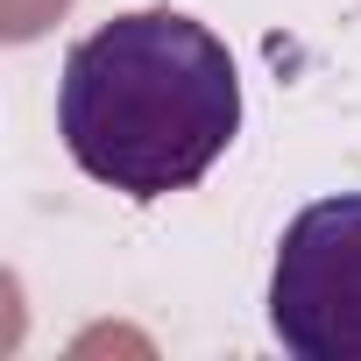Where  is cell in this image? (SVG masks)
<instances>
[{
    "label": "cell",
    "instance_id": "cell-1",
    "mask_svg": "<svg viewBox=\"0 0 361 361\" xmlns=\"http://www.w3.org/2000/svg\"><path fill=\"white\" fill-rule=\"evenodd\" d=\"M241 128V71L227 43L177 15L135 8L71 43L57 78V135L92 185L121 199L192 192Z\"/></svg>",
    "mask_w": 361,
    "mask_h": 361
},
{
    "label": "cell",
    "instance_id": "cell-2",
    "mask_svg": "<svg viewBox=\"0 0 361 361\" xmlns=\"http://www.w3.org/2000/svg\"><path fill=\"white\" fill-rule=\"evenodd\" d=\"M269 333L298 361H361V192L312 199L283 227Z\"/></svg>",
    "mask_w": 361,
    "mask_h": 361
},
{
    "label": "cell",
    "instance_id": "cell-3",
    "mask_svg": "<svg viewBox=\"0 0 361 361\" xmlns=\"http://www.w3.org/2000/svg\"><path fill=\"white\" fill-rule=\"evenodd\" d=\"M64 8H71V0H0V36H8V43H29V36H43L50 22H64Z\"/></svg>",
    "mask_w": 361,
    "mask_h": 361
}]
</instances>
